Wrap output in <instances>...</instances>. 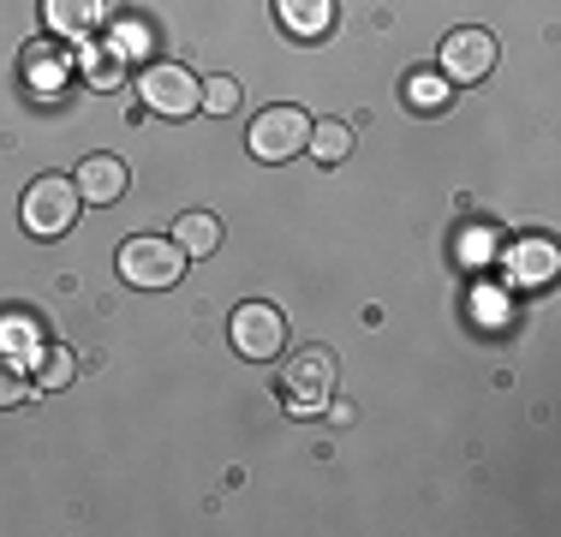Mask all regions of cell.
Listing matches in <instances>:
<instances>
[{
	"label": "cell",
	"instance_id": "cell-16",
	"mask_svg": "<svg viewBox=\"0 0 561 537\" xmlns=\"http://www.w3.org/2000/svg\"><path fill=\"white\" fill-rule=\"evenodd\" d=\"M78 72H84L90 84L114 90L119 78H126V54H119L114 43H96V48H84V54H78Z\"/></svg>",
	"mask_w": 561,
	"mask_h": 537
},
{
	"label": "cell",
	"instance_id": "cell-4",
	"mask_svg": "<svg viewBox=\"0 0 561 537\" xmlns=\"http://www.w3.org/2000/svg\"><path fill=\"white\" fill-rule=\"evenodd\" d=\"M251 156L257 161H293L311 144V114L305 107H293V102H280V107H263L257 119H251Z\"/></svg>",
	"mask_w": 561,
	"mask_h": 537
},
{
	"label": "cell",
	"instance_id": "cell-11",
	"mask_svg": "<svg viewBox=\"0 0 561 537\" xmlns=\"http://www.w3.org/2000/svg\"><path fill=\"white\" fill-rule=\"evenodd\" d=\"M556 275V245L550 239H526V245L507 251V281L514 287H543Z\"/></svg>",
	"mask_w": 561,
	"mask_h": 537
},
{
	"label": "cell",
	"instance_id": "cell-5",
	"mask_svg": "<svg viewBox=\"0 0 561 537\" xmlns=\"http://www.w3.org/2000/svg\"><path fill=\"white\" fill-rule=\"evenodd\" d=\"M78 209H84V197H78V185L60 180V173H48V180H36L31 192H24V227H31L36 239L72 233Z\"/></svg>",
	"mask_w": 561,
	"mask_h": 537
},
{
	"label": "cell",
	"instance_id": "cell-2",
	"mask_svg": "<svg viewBox=\"0 0 561 537\" xmlns=\"http://www.w3.org/2000/svg\"><path fill=\"white\" fill-rule=\"evenodd\" d=\"M138 96H144V107H150V114L185 119V114H197V107H204V84H197L192 66H180V60H156V66H144Z\"/></svg>",
	"mask_w": 561,
	"mask_h": 537
},
{
	"label": "cell",
	"instance_id": "cell-3",
	"mask_svg": "<svg viewBox=\"0 0 561 537\" xmlns=\"http://www.w3.org/2000/svg\"><path fill=\"white\" fill-rule=\"evenodd\" d=\"M280 395H287V412H299V419H317V412L329 407V395H335V353H323V346H305L299 358L287 365L280 376Z\"/></svg>",
	"mask_w": 561,
	"mask_h": 537
},
{
	"label": "cell",
	"instance_id": "cell-9",
	"mask_svg": "<svg viewBox=\"0 0 561 537\" xmlns=\"http://www.w3.org/2000/svg\"><path fill=\"white\" fill-rule=\"evenodd\" d=\"M43 19L55 36H96L108 19V0H43Z\"/></svg>",
	"mask_w": 561,
	"mask_h": 537
},
{
	"label": "cell",
	"instance_id": "cell-7",
	"mask_svg": "<svg viewBox=\"0 0 561 537\" xmlns=\"http://www.w3.org/2000/svg\"><path fill=\"white\" fill-rule=\"evenodd\" d=\"M490 66H496V36L490 31H454L443 43V78L448 84H478V78H490Z\"/></svg>",
	"mask_w": 561,
	"mask_h": 537
},
{
	"label": "cell",
	"instance_id": "cell-17",
	"mask_svg": "<svg viewBox=\"0 0 561 537\" xmlns=\"http://www.w3.org/2000/svg\"><path fill=\"white\" fill-rule=\"evenodd\" d=\"M0 346H7V353H31L36 358V346H43V322H36L31 311H7V317H0Z\"/></svg>",
	"mask_w": 561,
	"mask_h": 537
},
{
	"label": "cell",
	"instance_id": "cell-18",
	"mask_svg": "<svg viewBox=\"0 0 561 537\" xmlns=\"http://www.w3.org/2000/svg\"><path fill=\"white\" fill-rule=\"evenodd\" d=\"M305 150H311L317 161H329V168H335V161L353 156V132H346L341 119H323V126H311V144H305Z\"/></svg>",
	"mask_w": 561,
	"mask_h": 537
},
{
	"label": "cell",
	"instance_id": "cell-19",
	"mask_svg": "<svg viewBox=\"0 0 561 537\" xmlns=\"http://www.w3.org/2000/svg\"><path fill=\"white\" fill-rule=\"evenodd\" d=\"M204 107H209V114H233V107H239V84H233V78H209V84H204Z\"/></svg>",
	"mask_w": 561,
	"mask_h": 537
},
{
	"label": "cell",
	"instance_id": "cell-10",
	"mask_svg": "<svg viewBox=\"0 0 561 537\" xmlns=\"http://www.w3.org/2000/svg\"><path fill=\"white\" fill-rule=\"evenodd\" d=\"M275 19L287 36L317 43V36H329V24H335V0H275Z\"/></svg>",
	"mask_w": 561,
	"mask_h": 537
},
{
	"label": "cell",
	"instance_id": "cell-12",
	"mask_svg": "<svg viewBox=\"0 0 561 537\" xmlns=\"http://www.w3.org/2000/svg\"><path fill=\"white\" fill-rule=\"evenodd\" d=\"M173 239H180L185 258H209V251L221 245V221H216V215H204V209H185L180 221H173Z\"/></svg>",
	"mask_w": 561,
	"mask_h": 537
},
{
	"label": "cell",
	"instance_id": "cell-6",
	"mask_svg": "<svg viewBox=\"0 0 561 537\" xmlns=\"http://www.w3.org/2000/svg\"><path fill=\"white\" fill-rule=\"evenodd\" d=\"M227 334H233V353L239 358H275L280 346H287V317H280V305L270 299H251V305H239L233 322H227Z\"/></svg>",
	"mask_w": 561,
	"mask_h": 537
},
{
	"label": "cell",
	"instance_id": "cell-14",
	"mask_svg": "<svg viewBox=\"0 0 561 537\" xmlns=\"http://www.w3.org/2000/svg\"><path fill=\"white\" fill-rule=\"evenodd\" d=\"M72 376H78V358H72V346H60V341H43V346H36L31 388H66Z\"/></svg>",
	"mask_w": 561,
	"mask_h": 537
},
{
	"label": "cell",
	"instance_id": "cell-8",
	"mask_svg": "<svg viewBox=\"0 0 561 537\" xmlns=\"http://www.w3.org/2000/svg\"><path fill=\"white\" fill-rule=\"evenodd\" d=\"M72 185H78L84 204H119L126 185H131V173H126V161H119V156H90L84 168H78Z\"/></svg>",
	"mask_w": 561,
	"mask_h": 537
},
{
	"label": "cell",
	"instance_id": "cell-13",
	"mask_svg": "<svg viewBox=\"0 0 561 537\" xmlns=\"http://www.w3.org/2000/svg\"><path fill=\"white\" fill-rule=\"evenodd\" d=\"M448 102H454V84L443 72L424 66V72L407 78V107H412V114H448Z\"/></svg>",
	"mask_w": 561,
	"mask_h": 537
},
{
	"label": "cell",
	"instance_id": "cell-20",
	"mask_svg": "<svg viewBox=\"0 0 561 537\" xmlns=\"http://www.w3.org/2000/svg\"><path fill=\"white\" fill-rule=\"evenodd\" d=\"M31 395H36V388L24 382L19 370H12V365H0V407H24Z\"/></svg>",
	"mask_w": 561,
	"mask_h": 537
},
{
	"label": "cell",
	"instance_id": "cell-1",
	"mask_svg": "<svg viewBox=\"0 0 561 537\" xmlns=\"http://www.w3.org/2000/svg\"><path fill=\"white\" fill-rule=\"evenodd\" d=\"M119 275H126V287H144V293H162V287H180L185 275V251L180 239H162V233H138L119 245Z\"/></svg>",
	"mask_w": 561,
	"mask_h": 537
},
{
	"label": "cell",
	"instance_id": "cell-15",
	"mask_svg": "<svg viewBox=\"0 0 561 537\" xmlns=\"http://www.w3.org/2000/svg\"><path fill=\"white\" fill-rule=\"evenodd\" d=\"M24 84L31 90H48V96H55V90L66 84V60L48 43H36V48H24Z\"/></svg>",
	"mask_w": 561,
	"mask_h": 537
}]
</instances>
